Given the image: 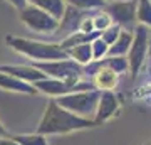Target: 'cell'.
Returning <instances> with one entry per match:
<instances>
[{
  "label": "cell",
  "instance_id": "1",
  "mask_svg": "<svg viewBox=\"0 0 151 145\" xmlns=\"http://www.w3.org/2000/svg\"><path fill=\"white\" fill-rule=\"evenodd\" d=\"M94 122H91L89 118H82L79 115L65 110L55 101L50 100L45 108L42 120L37 127V133L40 135H57V133H67L72 130H81L87 128V127H94Z\"/></svg>",
  "mask_w": 151,
  "mask_h": 145
},
{
  "label": "cell",
  "instance_id": "2",
  "mask_svg": "<svg viewBox=\"0 0 151 145\" xmlns=\"http://www.w3.org/2000/svg\"><path fill=\"white\" fill-rule=\"evenodd\" d=\"M5 42L9 44L14 51H17L19 54L29 58L30 61H35V63L69 59L67 52L60 47V44L40 42V41L25 39V37H17V36H7Z\"/></svg>",
  "mask_w": 151,
  "mask_h": 145
},
{
  "label": "cell",
  "instance_id": "3",
  "mask_svg": "<svg viewBox=\"0 0 151 145\" xmlns=\"http://www.w3.org/2000/svg\"><path fill=\"white\" fill-rule=\"evenodd\" d=\"M99 93L94 90L89 91H77V93H69L64 96L55 98V101L59 103L62 108L69 110V111L79 115L82 118H86L87 115L97 111V105H99Z\"/></svg>",
  "mask_w": 151,
  "mask_h": 145
},
{
  "label": "cell",
  "instance_id": "4",
  "mask_svg": "<svg viewBox=\"0 0 151 145\" xmlns=\"http://www.w3.org/2000/svg\"><path fill=\"white\" fill-rule=\"evenodd\" d=\"M32 66H35L39 71H42L47 78H54L60 81H69L76 83L79 81L82 74V68L79 63L70 59H57V61H42V63H35L32 61Z\"/></svg>",
  "mask_w": 151,
  "mask_h": 145
},
{
  "label": "cell",
  "instance_id": "5",
  "mask_svg": "<svg viewBox=\"0 0 151 145\" xmlns=\"http://www.w3.org/2000/svg\"><path fill=\"white\" fill-rule=\"evenodd\" d=\"M19 17H20L22 24L34 31V32H40V34H50L59 29V20L52 17L49 12L39 9V7L29 5L24 7L20 12H19Z\"/></svg>",
  "mask_w": 151,
  "mask_h": 145
},
{
  "label": "cell",
  "instance_id": "6",
  "mask_svg": "<svg viewBox=\"0 0 151 145\" xmlns=\"http://www.w3.org/2000/svg\"><path fill=\"white\" fill-rule=\"evenodd\" d=\"M34 88L37 91L44 93V95H50V96H64L69 93H77V91H89L92 90L91 83H84V81H76V83H69V81H60L54 79V78H44L34 83Z\"/></svg>",
  "mask_w": 151,
  "mask_h": 145
},
{
  "label": "cell",
  "instance_id": "7",
  "mask_svg": "<svg viewBox=\"0 0 151 145\" xmlns=\"http://www.w3.org/2000/svg\"><path fill=\"white\" fill-rule=\"evenodd\" d=\"M0 71H4L7 74L14 76L17 79H22L25 81V83H30L34 85L35 81L39 79H44V78H47V76L44 74L42 71H39L35 66H22V64H15V66H0Z\"/></svg>",
  "mask_w": 151,
  "mask_h": 145
},
{
  "label": "cell",
  "instance_id": "8",
  "mask_svg": "<svg viewBox=\"0 0 151 145\" xmlns=\"http://www.w3.org/2000/svg\"><path fill=\"white\" fill-rule=\"evenodd\" d=\"M116 85H118V73L113 68H109L108 64L99 63V68L94 73V86L99 90L109 91V90L116 88Z\"/></svg>",
  "mask_w": 151,
  "mask_h": 145
},
{
  "label": "cell",
  "instance_id": "9",
  "mask_svg": "<svg viewBox=\"0 0 151 145\" xmlns=\"http://www.w3.org/2000/svg\"><path fill=\"white\" fill-rule=\"evenodd\" d=\"M0 90L12 91V93H22V95H34V93H37L34 85L25 83L22 79H17V78L7 74L4 71H0Z\"/></svg>",
  "mask_w": 151,
  "mask_h": 145
},
{
  "label": "cell",
  "instance_id": "10",
  "mask_svg": "<svg viewBox=\"0 0 151 145\" xmlns=\"http://www.w3.org/2000/svg\"><path fill=\"white\" fill-rule=\"evenodd\" d=\"M86 17L81 14V9H76L74 5H67L64 10V15L59 20V29L60 31H67L69 34H72V31H79V26L81 22L84 20Z\"/></svg>",
  "mask_w": 151,
  "mask_h": 145
},
{
  "label": "cell",
  "instance_id": "11",
  "mask_svg": "<svg viewBox=\"0 0 151 145\" xmlns=\"http://www.w3.org/2000/svg\"><path fill=\"white\" fill-rule=\"evenodd\" d=\"M116 108H118V101H116V98H114L113 93H103L101 96H99V105H97V118L94 123H101V122H106L109 117H113L114 111H116Z\"/></svg>",
  "mask_w": 151,
  "mask_h": 145
},
{
  "label": "cell",
  "instance_id": "12",
  "mask_svg": "<svg viewBox=\"0 0 151 145\" xmlns=\"http://www.w3.org/2000/svg\"><path fill=\"white\" fill-rule=\"evenodd\" d=\"M27 4L49 12V14L52 17H55L57 20L62 19L65 7H67L65 5V0H27Z\"/></svg>",
  "mask_w": 151,
  "mask_h": 145
},
{
  "label": "cell",
  "instance_id": "13",
  "mask_svg": "<svg viewBox=\"0 0 151 145\" xmlns=\"http://www.w3.org/2000/svg\"><path fill=\"white\" fill-rule=\"evenodd\" d=\"M65 52H67V56H69L70 59H74L76 63H79V64H87V63L92 61V46H91V42L89 44H81V46H74V47L67 49Z\"/></svg>",
  "mask_w": 151,
  "mask_h": 145
},
{
  "label": "cell",
  "instance_id": "14",
  "mask_svg": "<svg viewBox=\"0 0 151 145\" xmlns=\"http://www.w3.org/2000/svg\"><path fill=\"white\" fill-rule=\"evenodd\" d=\"M145 44H146V31H138V37L134 42V49L131 51V64H133V71L138 69V66L141 64L143 54H145Z\"/></svg>",
  "mask_w": 151,
  "mask_h": 145
},
{
  "label": "cell",
  "instance_id": "15",
  "mask_svg": "<svg viewBox=\"0 0 151 145\" xmlns=\"http://www.w3.org/2000/svg\"><path fill=\"white\" fill-rule=\"evenodd\" d=\"M108 12L118 22H129L133 15V7L129 4H114L108 7Z\"/></svg>",
  "mask_w": 151,
  "mask_h": 145
},
{
  "label": "cell",
  "instance_id": "16",
  "mask_svg": "<svg viewBox=\"0 0 151 145\" xmlns=\"http://www.w3.org/2000/svg\"><path fill=\"white\" fill-rule=\"evenodd\" d=\"M19 145H49L45 135H40V133H25V135H15L14 137Z\"/></svg>",
  "mask_w": 151,
  "mask_h": 145
},
{
  "label": "cell",
  "instance_id": "17",
  "mask_svg": "<svg viewBox=\"0 0 151 145\" xmlns=\"http://www.w3.org/2000/svg\"><path fill=\"white\" fill-rule=\"evenodd\" d=\"M129 41H131L129 34H123V36L116 39V42L108 49V54L109 56H118V54L126 52V51L129 49Z\"/></svg>",
  "mask_w": 151,
  "mask_h": 145
},
{
  "label": "cell",
  "instance_id": "18",
  "mask_svg": "<svg viewBox=\"0 0 151 145\" xmlns=\"http://www.w3.org/2000/svg\"><path fill=\"white\" fill-rule=\"evenodd\" d=\"M76 9H99L104 5V0H65Z\"/></svg>",
  "mask_w": 151,
  "mask_h": 145
},
{
  "label": "cell",
  "instance_id": "19",
  "mask_svg": "<svg viewBox=\"0 0 151 145\" xmlns=\"http://www.w3.org/2000/svg\"><path fill=\"white\" fill-rule=\"evenodd\" d=\"M91 46H92V59H99V58H103L104 54L108 52V44L104 42L101 37H97V39H94L91 42Z\"/></svg>",
  "mask_w": 151,
  "mask_h": 145
},
{
  "label": "cell",
  "instance_id": "20",
  "mask_svg": "<svg viewBox=\"0 0 151 145\" xmlns=\"http://www.w3.org/2000/svg\"><path fill=\"white\" fill-rule=\"evenodd\" d=\"M92 22H94V29L96 31H106V29H109V26H111V15L109 14H97L96 17H92Z\"/></svg>",
  "mask_w": 151,
  "mask_h": 145
},
{
  "label": "cell",
  "instance_id": "21",
  "mask_svg": "<svg viewBox=\"0 0 151 145\" xmlns=\"http://www.w3.org/2000/svg\"><path fill=\"white\" fill-rule=\"evenodd\" d=\"M118 36H119V29H118V27H109V29H106V31L103 32L101 39H103L104 42L109 46V44H114V42H116Z\"/></svg>",
  "mask_w": 151,
  "mask_h": 145
},
{
  "label": "cell",
  "instance_id": "22",
  "mask_svg": "<svg viewBox=\"0 0 151 145\" xmlns=\"http://www.w3.org/2000/svg\"><path fill=\"white\" fill-rule=\"evenodd\" d=\"M141 20L151 24V5L148 4V0H141Z\"/></svg>",
  "mask_w": 151,
  "mask_h": 145
},
{
  "label": "cell",
  "instance_id": "23",
  "mask_svg": "<svg viewBox=\"0 0 151 145\" xmlns=\"http://www.w3.org/2000/svg\"><path fill=\"white\" fill-rule=\"evenodd\" d=\"M4 2H7L9 5H12L15 10L20 12L24 7H27V0H4Z\"/></svg>",
  "mask_w": 151,
  "mask_h": 145
},
{
  "label": "cell",
  "instance_id": "24",
  "mask_svg": "<svg viewBox=\"0 0 151 145\" xmlns=\"http://www.w3.org/2000/svg\"><path fill=\"white\" fill-rule=\"evenodd\" d=\"M0 145H19L14 137H0Z\"/></svg>",
  "mask_w": 151,
  "mask_h": 145
},
{
  "label": "cell",
  "instance_id": "25",
  "mask_svg": "<svg viewBox=\"0 0 151 145\" xmlns=\"http://www.w3.org/2000/svg\"><path fill=\"white\" fill-rule=\"evenodd\" d=\"M0 137H9V132H7V128L2 125V122H0Z\"/></svg>",
  "mask_w": 151,
  "mask_h": 145
}]
</instances>
